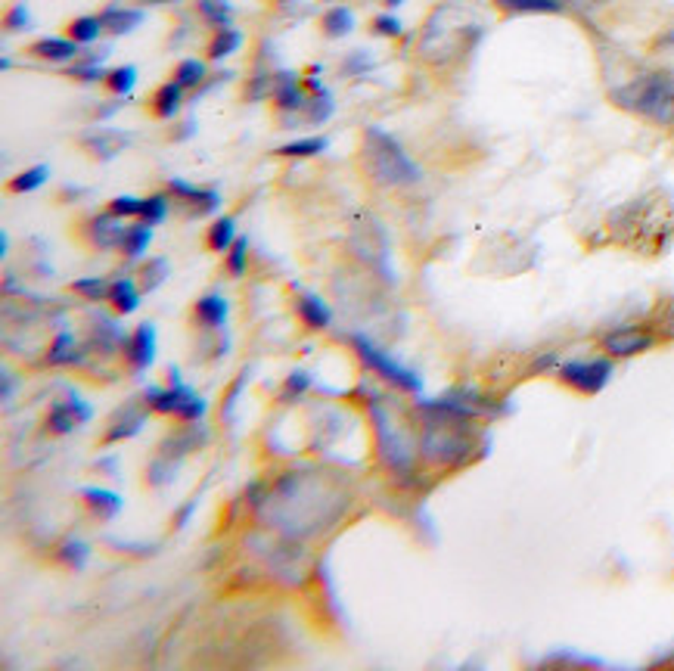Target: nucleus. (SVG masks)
<instances>
[{
    "label": "nucleus",
    "instance_id": "obj_1",
    "mask_svg": "<svg viewBox=\"0 0 674 671\" xmlns=\"http://www.w3.org/2000/svg\"><path fill=\"white\" fill-rule=\"evenodd\" d=\"M346 504L348 498L333 482L302 472L280 479L267 504H261V516L289 534H311L323 525H333L329 519L339 516Z\"/></svg>",
    "mask_w": 674,
    "mask_h": 671
},
{
    "label": "nucleus",
    "instance_id": "obj_2",
    "mask_svg": "<svg viewBox=\"0 0 674 671\" xmlns=\"http://www.w3.org/2000/svg\"><path fill=\"white\" fill-rule=\"evenodd\" d=\"M361 162L367 168L370 181H376L382 187H407L420 181V165L382 128H367L363 131Z\"/></svg>",
    "mask_w": 674,
    "mask_h": 671
},
{
    "label": "nucleus",
    "instance_id": "obj_3",
    "mask_svg": "<svg viewBox=\"0 0 674 671\" xmlns=\"http://www.w3.org/2000/svg\"><path fill=\"white\" fill-rule=\"evenodd\" d=\"M612 100L640 119H650L656 125H674V78L669 72L643 75V78L612 91Z\"/></svg>",
    "mask_w": 674,
    "mask_h": 671
},
{
    "label": "nucleus",
    "instance_id": "obj_4",
    "mask_svg": "<svg viewBox=\"0 0 674 671\" xmlns=\"http://www.w3.org/2000/svg\"><path fill=\"white\" fill-rule=\"evenodd\" d=\"M482 29L476 22H444V10H435L433 19H429L426 31H423L420 40V53L429 59V63H451L454 57H460L463 50L476 44Z\"/></svg>",
    "mask_w": 674,
    "mask_h": 671
},
{
    "label": "nucleus",
    "instance_id": "obj_5",
    "mask_svg": "<svg viewBox=\"0 0 674 671\" xmlns=\"http://www.w3.org/2000/svg\"><path fill=\"white\" fill-rule=\"evenodd\" d=\"M144 404L159 413H174V417H180L184 423H199L208 411L206 398H199L190 385L180 383L178 370H171V385H168V389L150 385V389L144 392Z\"/></svg>",
    "mask_w": 674,
    "mask_h": 671
},
{
    "label": "nucleus",
    "instance_id": "obj_6",
    "mask_svg": "<svg viewBox=\"0 0 674 671\" xmlns=\"http://www.w3.org/2000/svg\"><path fill=\"white\" fill-rule=\"evenodd\" d=\"M352 345H355L357 358H361V361L367 364L373 373H380L382 379H389L395 389L410 392V395H420V392H423V379L416 376L414 370H407V367H401L398 361H392L389 355H382V351L376 349L370 339H363L361 333H357V336H352Z\"/></svg>",
    "mask_w": 674,
    "mask_h": 671
},
{
    "label": "nucleus",
    "instance_id": "obj_7",
    "mask_svg": "<svg viewBox=\"0 0 674 671\" xmlns=\"http://www.w3.org/2000/svg\"><path fill=\"white\" fill-rule=\"evenodd\" d=\"M556 376L565 385H572L582 395H600L606 383L612 379V361L609 358H594V361H565L556 367Z\"/></svg>",
    "mask_w": 674,
    "mask_h": 671
},
{
    "label": "nucleus",
    "instance_id": "obj_8",
    "mask_svg": "<svg viewBox=\"0 0 674 671\" xmlns=\"http://www.w3.org/2000/svg\"><path fill=\"white\" fill-rule=\"evenodd\" d=\"M370 417H373V423H376V438H380V451H382V457H386V464L392 466V470L404 472L410 466V457H414L410 445L395 432L392 419L386 417L380 402H370Z\"/></svg>",
    "mask_w": 674,
    "mask_h": 671
},
{
    "label": "nucleus",
    "instance_id": "obj_9",
    "mask_svg": "<svg viewBox=\"0 0 674 671\" xmlns=\"http://www.w3.org/2000/svg\"><path fill=\"white\" fill-rule=\"evenodd\" d=\"M652 342H656V336L646 333V330L622 327V330H612V333L603 336V351L609 358H631V355H640V351L652 349Z\"/></svg>",
    "mask_w": 674,
    "mask_h": 671
},
{
    "label": "nucleus",
    "instance_id": "obj_10",
    "mask_svg": "<svg viewBox=\"0 0 674 671\" xmlns=\"http://www.w3.org/2000/svg\"><path fill=\"white\" fill-rule=\"evenodd\" d=\"M91 408H87L81 398L69 395L66 402H57L50 408V413H47V429L57 432V436H66V432H75L84 419H91Z\"/></svg>",
    "mask_w": 674,
    "mask_h": 671
},
{
    "label": "nucleus",
    "instance_id": "obj_11",
    "mask_svg": "<svg viewBox=\"0 0 674 671\" xmlns=\"http://www.w3.org/2000/svg\"><path fill=\"white\" fill-rule=\"evenodd\" d=\"M146 423V411H140V398H134V402L121 404V408L109 417V429H106L103 442H121V438H131L137 436L140 429H144Z\"/></svg>",
    "mask_w": 674,
    "mask_h": 671
},
{
    "label": "nucleus",
    "instance_id": "obj_12",
    "mask_svg": "<svg viewBox=\"0 0 674 671\" xmlns=\"http://www.w3.org/2000/svg\"><path fill=\"white\" fill-rule=\"evenodd\" d=\"M127 134L125 131H116V128H91V131L81 134V144L87 146V153H93L100 162H109L116 159L121 149L127 146Z\"/></svg>",
    "mask_w": 674,
    "mask_h": 671
},
{
    "label": "nucleus",
    "instance_id": "obj_13",
    "mask_svg": "<svg viewBox=\"0 0 674 671\" xmlns=\"http://www.w3.org/2000/svg\"><path fill=\"white\" fill-rule=\"evenodd\" d=\"M125 355L134 370H146L156 361V327L153 323H140L134 336L125 342Z\"/></svg>",
    "mask_w": 674,
    "mask_h": 671
},
{
    "label": "nucleus",
    "instance_id": "obj_14",
    "mask_svg": "<svg viewBox=\"0 0 674 671\" xmlns=\"http://www.w3.org/2000/svg\"><path fill=\"white\" fill-rule=\"evenodd\" d=\"M125 224H121L118 215L112 212H100L91 218V243L97 249H116L125 240Z\"/></svg>",
    "mask_w": 674,
    "mask_h": 671
},
{
    "label": "nucleus",
    "instance_id": "obj_15",
    "mask_svg": "<svg viewBox=\"0 0 674 671\" xmlns=\"http://www.w3.org/2000/svg\"><path fill=\"white\" fill-rule=\"evenodd\" d=\"M274 100H277L280 112H302L308 103L305 87L299 84L295 72H280L277 75V87H274Z\"/></svg>",
    "mask_w": 674,
    "mask_h": 671
},
{
    "label": "nucleus",
    "instance_id": "obj_16",
    "mask_svg": "<svg viewBox=\"0 0 674 671\" xmlns=\"http://www.w3.org/2000/svg\"><path fill=\"white\" fill-rule=\"evenodd\" d=\"M168 190H171L174 196H180V199L193 202V206H197V215H212V212H218V206H221V196L214 193V190L193 187V184H187V181H180V178L168 181Z\"/></svg>",
    "mask_w": 674,
    "mask_h": 671
},
{
    "label": "nucleus",
    "instance_id": "obj_17",
    "mask_svg": "<svg viewBox=\"0 0 674 671\" xmlns=\"http://www.w3.org/2000/svg\"><path fill=\"white\" fill-rule=\"evenodd\" d=\"M227 314H231V305H227V298H221L218 293H208L202 296L197 302V308H193V317H197L199 327H208V330H221L227 323Z\"/></svg>",
    "mask_w": 674,
    "mask_h": 671
},
{
    "label": "nucleus",
    "instance_id": "obj_18",
    "mask_svg": "<svg viewBox=\"0 0 674 671\" xmlns=\"http://www.w3.org/2000/svg\"><path fill=\"white\" fill-rule=\"evenodd\" d=\"M81 500L100 522H109L121 513V498L116 491H106V488H81Z\"/></svg>",
    "mask_w": 674,
    "mask_h": 671
},
{
    "label": "nucleus",
    "instance_id": "obj_19",
    "mask_svg": "<svg viewBox=\"0 0 674 671\" xmlns=\"http://www.w3.org/2000/svg\"><path fill=\"white\" fill-rule=\"evenodd\" d=\"M206 442V429H202L199 423H187V429L174 432L171 438H165L162 442V457H171V460H184L187 454L193 451L197 445Z\"/></svg>",
    "mask_w": 674,
    "mask_h": 671
},
{
    "label": "nucleus",
    "instance_id": "obj_20",
    "mask_svg": "<svg viewBox=\"0 0 674 671\" xmlns=\"http://www.w3.org/2000/svg\"><path fill=\"white\" fill-rule=\"evenodd\" d=\"M78 47L81 44L72 38H40L35 40L31 50H35L40 59H47V63H72V59L78 57Z\"/></svg>",
    "mask_w": 674,
    "mask_h": 671
},
{
    "label": "nucleus",
    "instance_id": "obj_21",
    "mask_svg": "<svg viewBox=\"0 0 674 671\" xmlns=\"http://www.w3.org/2000/svg\"><path fill=\"white\" fill-rule=\"evenodd\" d=\"M106 302L118 311V314H134L140 308V289L131 277H118V280L109 283V298Z\"/></svg>",
    "mask_w": 674,
    "mask_h": 671
},
{
    "label": "nucleus",
    "instance_id": "obj_22",
    "mask_svg": "<svg viewBox=\"0 0 674 671\" xmlns=\"http://www.w3.org/2000/svg\"><path fill=\"white\" fill-rule=\"evenodd\" d=\"M100 19H103V29H109L112 35H127V31H134L140 22H144V13L140 10H125V6H106L103 13H100Z\"/></svg>",
    "mask_w": 674,
    "mask_h": 671
},
{
    "label": "nucleus",
    "instance_id": "obj_23",
    "mask_svg": "<svg viewBox=\"0 0 674 671\" xmlns=\"http://www.w3.org/2000/svg\"><path fill=\"white\" fill-rule=\"evenodd\" d=\"M299 317H302V323L311 330H327L329 323H333V311H329V305L318 296L299 298Z\"/></svg>",
    "mask_w": 674,
    "mask_h": 671
},
{
    "label": "nucleus",
    "instance_id": "obj_24",
    "mask_svg": "<svg viewBox=\"0 0 674 671\" xmlns=\"http://www.w3.org/2000/svg\"><path fill=\"white\" fill-rule=\"evenodd\" d=\"M180 106H184V87H180L178 81L162 84L156 91V97H153V112H156L159 119H174V115L180 112Z\"/></svg>",
    "mask_w": 674,
    "mask_h": 671
},
{
    "label": "nucleus",
    "instance_id": "obj_25",
    "mask_svg": "<svg viewBox=\"0 0 674 671\" xmlns=\"http://www.w3.org/2000/svg\"><path fill=\"white\" fill-rule=\"evenodd\" d=\"M150 240H153V227L150 224H134V227H127L125 230V240H121V252H125V259H131V261H137L140 255L146 252V246H150Z\"/></svg>",
    "mask_w": 674,
    "mask_h": 671
},
{
    "label": "nucleus",
    "instance_id": "obj_26",
    "mask_svg": "<svg viewBox=\"0 0 674 671\" xmlns=\"http://www.w3.org/2000/svg\"><path fill=\"white\" fill-rule=\"evenodd\" d=\"M323 31H327L329 38H346L355 31V13L348 10V6H329L327 16H323Z\"/></svg>",
    "mask_w": 674,
    "mask_h": 671
},
{
    "label": "nucleus",
    "instance_id": "obj_27",
    "mask_svg": "<svg viewBox=\"0 0 674 671\" xmlns=\"http://www.w3.org/2000/svg\"><path fill=\"white\" fill-rule=\"evenodd\" d=\"M233 243H237V221L214 218V224L208 227V246H212L214 252H227Z\"/></svg>",
    "mask_w": 674,
    "mask_h": 671
},
{
    "label": "nucleus",
    "instance_id": "obj_28",
    "mask_svg": "<svg viewBox=\"0 0 674 671\" xmlns=\"http://www.w3.org/2000/svg\"><path fill=\"white\" fill-rule=\"evenodd\" d=\"M199 13L202 19H206L208 25H214V29H231L233 22V6L227 4V0H199Z\"/></svg>",
    "mask_w": 674,
    "mask_h": 671
},
{
    "label": "nucleus",
    "instance_id": "obj_29",
    "mask_svg": "<svg viewBox=\"0 0 674 671\" xmlns=\"http://www.w3.org/2000/svg\"><path fill=\"white\" fill-rule=\"evenodd\" d=\"M174 81H178L184 91H197V87L206 84V63L202 59H184L174 69Z\"/></svg>",
    "mask_w": 674,
    "mask_h": 671
},
{
    "label": "nucleus",
    "instance_id": "obj_30",
    "mask_svg": "<svg viewBox=\"0 0 674 671\" xmlns=\"http://www.w3.org/2000/svg\"><path fill=\"white\" fill-rule=\"evenodd\" d=\"M81 358V351H78V345H75V339H72L69 333H59L57 339H53V345H50V351H47V364H75Z\"/></svg>",
    "mask_w": 674,
    "mask_h": 671
},
{
    "label": "nucleus",
    "instance_id": "obj_31",
    "mask_svg": "<svg viewBox=\"0 0 674 671\" xmlns=\"http://www.w3.org/2000/svg\"><path fill=\"white\" fill-rule=\"evenodd\" d=\"M242 44V35L237 29H221L218 35L212 38V44H208V59H227L233 50H240Z\"/></svg>",
    "mask_w": 674,
    "mask_h": 671
},
{
    "label": "nucleus",
    "instance_id": "obj_32",
    "mask_svg": "<svg viewBox=\"0 0 674 671\" xmlns=\"http://www.w3.org/2000/svg\"><path fill=\"white\" fill-rule=\"evenodd\" d=\"M507 13H559L563 0H495Z\"/></svg>",
    "mask_w": 674,
    "mask_h": 671
},
{
    "label": "nucleus",
    "instance_id": "obj_33",
    "mask_svg": "<svg viewBox=\"0 0 674 671\" xmlns=\"http://www.w3.org/2000/svg\"><path fill=\"white\" fill-rule=\"evenodd\" d=\"M100 31H103V19L100 16H78L75 22L69 25V38L78 40L81 47L93 44V40L100 38Z\"/></svg>",
    "mask_w": 674,
    "mask_h": 671
},
{
    "label": "nucleus",
    "instance_id": "obj_34",
    "mask_svg": "<svg viewBox=\"0 0 674 671\" xmlns=\"http://www.w3.org/2000/svg\"><path fill=\"white\" fill-rule=\"evenodd\" d=\"M47 178H50V168H47V165H35V168H29V172L16 174V178H13V184H10V190H13V193H35L38 187L47 184Z\"/></svg>",
    "mask_w": 674,
    "mask_h": 671
},
{
    "label": "nucleus",
    "instance_id": "obj_35",
    "mask_svg": "<svg viewBox=\"0 0 674 671\" xmlns=\"http://www.w3.org/2000/svg\"><path fill=\"white\" fill-rule=\"evenodd\" d=\"M329 146L327 137H305V140H293V144L280 146V155H289V159H305V155H320L323 149Z\"/></svg>",
    "mask_w": 674,
    "mask_h": 671
},
{
    "label": "nucleus",
    "instance_id": "obj_36",
    "mask_svg": "<svg viewBox=\"0 0 674 671\" xmlns=\"http://www.w3.org/2000/svg\"><path fill=\"white\" fill-rule=\"evenodd\" d=\"M87 557H91V547L84 544V541L78 538H66L63 544H59V560L66 562V566H72L75 572H81L84 569Z\"/></svg>",
    "mask_w": 674,
    "mask_h": 671
},
{
    "label": "nucleus",
    "instance_id": "obj_37",
    "mask_svg": "<svg viewBox=\"0 0 674 671\" xmlns=\"http://www.w3.org/2000/svg\"><path fill=\"white\" fill-rule=\"evenodd\" d=\"M165 215H168V196L165 193H153V196H146V199H144L137 218L144 224H150V227H156V224L165 221Z\"/></svg>",
    "mask_w": 674,
    "mask_h": 671
},
{
    "label": "nucleus",
    "instance_id": "obj_38",
    "mask_svg": "<svg viewBox=\"0 0 674 671\" xmlns=\"http://www.w3.org/2000/svg\"><path fill=\"white\" fill-rule=\"evenodd\" d=\"M106 84L112 87V93L127 97L134 91V84H137V69L134 66H116V69L106 72Z\"/></svg>",
    "mask_w": 674,
    "mask_h": 671
},
{
    "label": "nucleus",
    "instance_id": "obj_39",
    "mask_svg": "<svg viewBox=\"0 0 674 671\" xmlns=\"http://www.w3.org/2000/svg\"><path fill=\"white\" fill-rule=\"evenodd\" d=\"M72 289H75L78 296L91 298V302L109 298V280H103V277H81V280L72 283Z\"/></svg>",
    "mask_w": 674,
    "mask_h": 671
},
{
    "label": "nucleus",
    "instance_id": "obj_40",
    "mask_svg": "<svg viewBox=\"0 0 674 671\" xmlns=\"http://www.w3.org/2000/svg\"><path fill=\"white\" fill-rule=\"evenodd\" d=\"M165 277H168V261L165 259H150L144 268H140V289H144V293H150V289H156Z\"/></svg>",
    "mask_w": 674,
    "mask_h": 671
},
{
    "label": "nucleus",
    "instance_id": "obj_41",
    "mask_svg": "<svg viewBox=\"0 0 674 671\" xmlns=\"http://www.w3.org/2000/svg\"><path fill=\"white\" fill-rule=\"evenodd\" d=\"M305 115H308V121H314V125L327 121L329 115H333V97H329V91H320V93H314V97H308Z\"/></svg>",
    "mask_w": 674,
    "mask_h": 671
},
{
    "label": "nucleus",
    "instance_id": "obj_42",
    "mask_svg": "<svg viewBox=\"0 0 674 671\" xmlns=\"http://www.w3.org/2000/svg\"><path fill=\"white\" fill-rule=\"evenodd\" d=\"M246 264H249V243L240 236V240L227 249V270H231L233 277H242L246 274Z\"/></svg>",
    "mask_w": 674,
    "mask_h": 671
},
{
    "label": "nucleus",
    "instance_id": "obj_43",
    "mask_svg": "<svg viewBox=\"0 0 674 671\" xmlns=\"http://www.w3.org/2000/svg\"><path fill=\"white\" fill-rule=\"evenodd\" d=\"M140 206H144V199H137V196H116L109 202V212L118 218H134V215H140Z\"/></svg>",
    "mask_w": 674,
    "mask_h": 671
},
{
    "label": "nucleus",
    "instance_id": "obj_44",
    "mask_svg": "<svg viewBox=\"0 0 674 671\" xmlns=\"http://www.w3.org/2000/svg\"><path fill=\"white\" fill-rule=\"evenodd\" d=\"M69 75H72V78H78V81H100V78H103L106 72L100 69L97 63H91V59H87V63L69 66Z\"/></svg>",
    "mask_w": 674,
    "mask_h": 671
},
{
    "label": "nucleus",
    "instance_id": "obj_45",
    "mask_svg": "<svg viewBox=\"0 0 674 671\" xmlns=\"http://www.w3.org/2000/svg\"><path fill=\"white\" fill-rule=\"evenodd\" d=\"M311 389V376H308L305 370H295V373H289V379H286V395H302V392H308Z\"/></svg>",
    "mask_w": 674,
    "mask_h": 671
},
{
    "label": "nucleus",
    "instance_id": "obj_46",
    "mask_svg": "<svg viewBox=\"0 0 674 671\" xmlns=\"http://www.w3.org/2000/svg\"><path fill=\"white\" fill-rule=\"evenodd\" d=\"M31 25V19H29V6L25 4H19V6H13L10 10V16H6V29H29Z\"/></svg>",
    "mask_w": 674,
    "mask_h": 671
},
{
    "label": "nucleus",
    "instance_id": "obj_47",
    "mask_svg": "<svg viewBox=\"0 0 674 671\" xmlns=\"http://www.w3.org/2000/svg\"><path fill=\"white\" fill-rule=\"evenodd\" d=\"M373 29L380 31V35H386V38H398V35L404 31L401 22H398L395 16H376V19H373Z\"/></svg>",
    "mask_w": 674,
    "mask_h": 671
},
{
    "label": "nucleus",
    "instance_id": "obj_48",
    "mask_svg": "<svg viewBox=\"0 0 674 671\" xmlns=\"http://www.w3.org/2000/svg\"><path fill=\"white\" fill-rule=\"evenodd\" d=\"M267 84H271V75H255V78H252V84L246 87V97H249V103H258V100L265 97Z\"/></svg>",
    "mask_w": 674,
    "mask_h": 671
},
{
    "label": "nucleus",
    "instance_id": "obj_49",
    "mask_svg": "<svg viewBox=\"0 0 674 671\" xmlns=\"http://www.w3.org/2000/svg\"><path fill=\"white\" fill-rule=\"evenodd\" d=\"M367 66H370L367 53H363V50H357L355 57H352V59H348V63H346V72H348V75H355L357 69H367Z\"/></svg>",
    "mask_w": 674,
    "mask_h": 671
},
{
    "label": "nucleus",
    "instance_id": "obj_50",
    "mask_svg": "<svg viewBox=\"0 0 674 671\" xmlns=\"http://www.w3.org/2000/svg\"><path fill=\"white\" fill-rule=\"evenodd\" d=\"M116 466H118V460H116V457H106V460H100V470H106L103 476H116Z\"/></svg>",
    "mask_w": 674,
    "mask_h": 671
},
{
    "label": "nucleus",
    "instance_id": "obj_51",
    "mask_svg": "<svg viewBox=\"0 0 674 671\" xmlns=\"http://www.w3.org/2000/svg\"><path fill=\"white\" fill-rule=\"evenodd\" d=\"M13 398V373L4 370V402H10Z\"/></svg>",
    "mask_w": 674,
    "mask_h": 671
},
{
    "label": "nucleus",
    "instance_id": "obj_52",
    "mask_svg": "<svg viewBox=\"0 0 674 671\" xmlns=\"http://www.w3.org/2000/svg\"><path fill=\"white\" fill-rule=\"evenodd\" d=\"M665 336H674V308L669 311V317H665Z\"/></svg>",
    "mask_w": 674,
    "mask_h": 671
},
{
    "label": "nucleus",
    "instance_id": "obj_53",
    "mask_svg": "<svg viewBox=\"0 0 674 671\" xmlns=\"http://www.w3.org/2000/svg\"><path fill=\"white\" fill-rule=\"evenodd\" d=\"M6 252H10V234L0 236V255H6Z\"/></svg>",
    "mask_w": 674,
    "mask_h": 671
},
{
    "label": "nucleus",
    "instance_id": "obj_54",
    "mask_svg": "<svg viewBox=\"0 0 674 671\" xmlns=\"http://www.w3.org/2000/svg\"><path fill=\"white\" fill-rule=\"evenodd\" d=\"M659 44H674V29H671V31H665V35L659 38Z\"/></svg>",
    "mask_w": 674,
    "mask_h": 671
},
{
    "label": "nucleus",
    "instance_id": "obj_55",
    "mask_svg": "<svg viewBox=\"0 0 674 671\" xmlns=\"http://www.w3.org/2000/svg\"><path fill=\"white\" fill-rule=\"evenodd\" d=\"M386 4H389V6H401L404 0H386Z\"/></svg>",
    "mask_w": 674,
    "mask_h": 671
}]
</instances>
